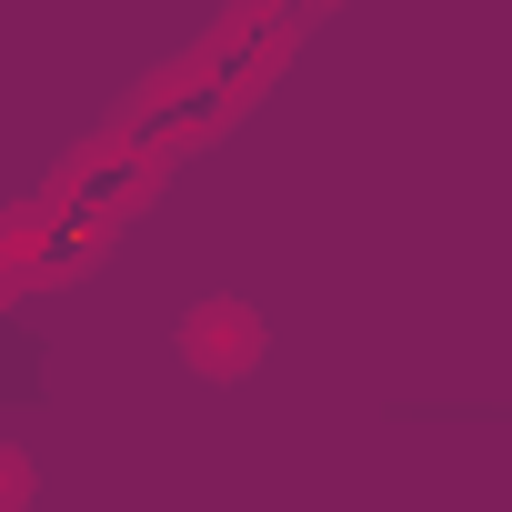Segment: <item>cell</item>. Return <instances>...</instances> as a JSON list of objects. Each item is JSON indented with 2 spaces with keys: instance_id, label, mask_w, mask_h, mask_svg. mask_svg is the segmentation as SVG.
<instances>
[{
  "instance_id": "obj_2",
  "label": "cell",
  "mask_w": 512,
  "mask_h": 512,
  "mask_svg": "<svg viewBox=\"0 0 512 512\" xmlns=\"http://www.w3.org/2000/svg\"><path fill=\"white\" fill-rule=\"evenodd\" d=\"M31 492H41V482H31V452L0 442V512H31Z\"/></svg>"
},
{
  "instance_id": "obj_1",
  "label": "cell",
  "mask_w": 512,
  "mask_h": 512,
  "mask_svg": "<svg viewBox=\"0 0 512 512\" xmlns=\"http://www.w3.org/2000/svg\"><path fill=\"white\" fill-rule=\"evenodd\" d=\"M171 352H181V372L191 382H251L272 362V322L251 312V302H231V292H211V302H191L181 322H171Z\"/></svg>"
}]
</instances>
